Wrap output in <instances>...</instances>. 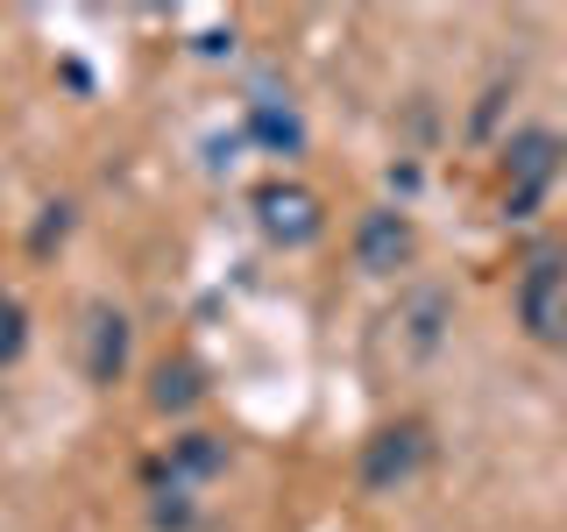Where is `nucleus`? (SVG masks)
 Listing matches in <instances>:
<instances>
[{"label": "nucleus", "mask_w": 567, "mask_h": 532, "mask_svg": "<svg viewBox=\"0 0 567 532\" xmlns=\"http://www.w3.org/2000/svg\"><path fill=\"white\" fill-rule=\"evenodd\" d=\"M518 319L532 341H567V256L560 248H532L518 270Z\"/></svg>", "instance_id": "1"}, {"label": "nucleus", "mask_w": 567, "mask_h": 532, "mask_svg": "<svg viewBox=\"0 0 567 532\" xmlns=\"http://www.w3.org/2000/svg\"><path fill=\"white\" fill-rule=\"evenodd\" d=\"M248 213H256L262 242H277V248H306V242H319V227H327L319 192H306L298 177H270V185H256V192H248Z\"/></svg>", "instance_id": "2"}, {"label": "nucleus", "mask_w": 567, "mask_h": 532, "mask_svg": "<svg viewBox=\"0 0 567 532\" xmlns=\"http://www.w3.org/2000/svg\"><path fill=\"white\" fill-rule=\"evenodd\" d=\"M567 171V142L554 129H518L504 142V185H511V213L539 206L554 192V177Z\"/></svg>", "instance_id": "3"}, {"label": "nucleus", "mask_w": 567, "mask_h": 532, "mask_svg": "<svg viewBox=\"0 0 567 532\" xmlns=\"http://www.w3.org/2000/svg\"><path fill=\"white\" fill-rule=\"evenodd\" d=\"M425 454H433L425 426L419 419H398V426H383V433L362 440V483L369 490H398V483H412V475L425 469Z\"/></svg>", "instance_id": "4"}, {"label": "nucleus", "mask_w": 567, "mask_h": 532, "mask_svg": "<svg viewBox=\"0 0 567 532\" xmlns=\"http://www.w3.org/2000/svg\"><path fill=\"white\" fill-rule=\"evenodd\" d=\"M412 248H419L412 221H404V213H390V206L362 213V227H354V263H362L369 277H390V270H404V263H412Z\"/></svg>", "instance_id": "5"}, {"label": "nucleus", "mask_w": 567, "mask_h": 532, "mask_svg": "<svg viewBox=\"0 0 567 532\" xmlns=\"http://www.w3.org/2000/svg\"><path fill=\"white\" fill-rule=\"evenodd\" d=\"M79 355H85V377L93 383H114L121 369H128V319H121L114 306H85Z\"/></svg>", "instance_id": "6"}, {"label": "nucleus", "mask_w": 567, "mask_h": 532, "mask_svg": "<svg viewBox=\"0 0 567 532\" xmlns=\"http://www.w3.org/2000/svg\"><path fill=\"white\" fill-rule=\"evenodd\" d=\"M220 469H227V440H213V433H177L156 475H171V483H206V475H220Z\"/></svg>", "instance_id": "7"}, {"label": "nucleus", "mask_w": 567, "mask_h": 532, "mask_svg": "<svg viewBox=\"0 0 567 532\" xmlns=\"http://www.w3.org/2000/svg\"><path fill=\"white\" fill-rule=\"evenodd\" d=\"M248 135H256L262 150H277V156H298V150H306V121H298L291 106H277V100H256V106H248Z\"/></svg>", "instance_id": "8"}, {"label": "nucleus", "mask_w": 567, "mask_h": 532, "mask_svg": "<svg viewBox=\"0 0 567 532\" xmlns=\"http://www.w3.org/2000/svg\"><path fill=\"white\" fill-rule=\"evenodd\" d=\"M199 398H206L199 362H164V369H156V383H150V405H156V412H192Z\"/></svg>", "instance_id": "9"}, {"label": "nucleus", "mask_w": 567, "mask_h": 532, "mask_svg": "<svg viewBox=\"0 0 567 532\" xmlns=\"http://www.w3.org/2000/svg\"><path fill=\"white\" fill-rule=\"evenodd\" d=\"M22 348H29V313L14 291H0V362H14Z\"/></svg>", "instance_id": "10"}]
</instances>
